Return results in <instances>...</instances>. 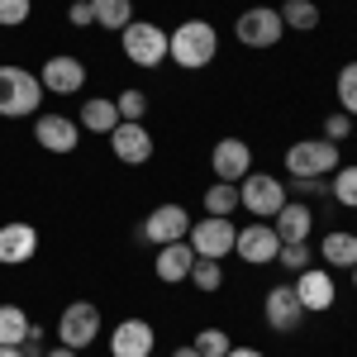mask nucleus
I'll list each match as a JSON object with an SVG mask.
<instances>
[{
    "label": "nucleus",
    "mask_w": 357,
    "mask_h": 357,
    "mask_svg": "<svg viewBox=\"0 0 357 357\" xmlns=\"http://www.w3.org/2000/svg\"><path fill=\"white\" fill-rule=\"evenodd\" d=\"M220 53V33L210 20H186V24H176L167 33V57L176 62V67H186V72H200V67H210Z\"/></svg>",
    "instance_id": "1"
},
{
    "label": "nucleus",
    "mask_w": 357,
    "mask_h": 357,
    "mask_svg": "<svg viewBox=\"0 0 357 357\" xmlns=\"http://www.w3.org/2000/svg\"><path fill=\"white\" fill-rule=\"evenodd\" d=\"M43 82L24 67H0V119H29L43 105Z\"/></svg>",
    "instance_id": "2"
},
{
    "label": "nucleus",
    "mask_w": 357,
    "mask_h": 357,
    "mask_svg": "<svg viewBox=\"0 0 357 357\" xmlns=\"http://www.w3.org/2000/svg\"><path fill=\"white\" fill-rule=\"evenodd\" d=\"M286 172H291V181H305V176H333V172H338V143H329L324 134L291 143V148H286Z\"/></svg>",
    "instance_id": "3"
},
{
    "label": "nucleus",
    "mask_w": 357,
    "mask_h": 357,
    "mask_svg": "<svg viewBox=\"0 0 357 357\" xmlns=\"http://www.w3.org/2000/svg\"><path fill=\"white\" fill-rule=\"evenodd\" d=\"M119 48H124V57H129L134 67L153 72V67L167 62V29H158L153 20H134V24L119 33Z\"/></svg>",
    "instance_id": "4"
},
{
    "label": "nucleus",
    "mask_w": 357,
    "mask_h": 357,
    "mask_svg": "<svg viewBox=\"0 0 357 357\" xmlns=\"http://www.w3.org/2000/svg\"><path fill=\"white\" fill-rule=\"evenodd\" d=\"M238 205L257 220H272L276 210L286 205V181H276L272 172H248L238 181Z\"/></svg>",
    "instance_id": "5"
},
{
    "label": "nucleus",
    "mask_w": 357,
    "mask_h": 357,
    "mask_svg": "<svg viewBox=\"0 0 357 357\" xmlns=\"http://www.w3.org/2000/svg\"><path fill=\"white\" fill-rule=\"evenodd\" d=\"M186 234H191V210H186V205H176V200H167V205H153V215L138 224V238H143V243H153V248L181 243Z\"/></svg>",
    "instance_id": "6"
},
{
    "label": "nucleus",
    "mask_w": 357,
    "mask_h": 357,
    "mask_svg": "<svg viewBox=\"0 0 357 357\" xmlns=\"http://www.w3.org/2000/svg\"><path fill=\"white\" fill-rule=\"evenodd\" d=\"M96 338H100V310H96L91 301H72L67 310H62V319H57V343L86 353Z\"/></svg>",
    "instance_id": "7"
},
{
    "label": "nucleus",
    "mask_w": 357,
    "mask_h": 357,
    "mask_svg": "<svg viewBox=\"0 0 357 357\" xmlns=\"http://www.w3.org/2000/svg\"><path fill=\"white\" fill-rule=\"evenodd\" d=\"M234 33H238L243 48H276V43L286 38V24H281V10H272V5H252V10L238 15Z\"/></svg>",
    "instance_id": "8"
},
{
    "label": "nucleus",
    "mask_w": 357,
    "mask_h": 357,
    "mask_svg": "<svg viewBox=\"0 0 357 357\" xmlns=\"http://www.w3.org/2000/svg\"><path fill=\"white\" fill-rule=\"evenodd\" d=\"M234 238H238V229L234 220H220V215H210V220H195L191 234H186V243H191L195 257H229L234 252Z\"/></svg>",
    "instance_id": "9"
},
{
    "label": "nucleus",
    "mask_w": 357,
    "mask_h": 357,
    "mask_svg": "<svg viewBox=\"0 0 357 357\" xmlns=\"http://www.w3.org/2000/svg\"><path fill=\"white\" fill-rule=\"evenodd\" d=\"M33 143L43 148V153H57V158H67V153H77V143H82V124L77 119H67V114H38L33 119Z\"/></svg>",
    "instance_id": "10"
},
{
    "label": "nucleus",
    "mask_w": 357,
    "mask_h": 357,
    "mask_svg": "<svg viewBox=\"0 0 357 357\" xmlns=\"http://www.w3.org/2000/svg\"><path fill=\"white\" fill-rule=\"evenodd\" d=\"M38 82H43V91L48 96H77L86 86V62L72 53H53L43 67H38Z\"/></svg>",
    "instance_id": "11"
},
{
    "label": "nucleus",
    "mask_w": 357,
    "mask_h": 357,
    "mask_svg": "<svg viewBox=\"0 0 357 357\" xmlns=\"http://www.w3.org/2000/svg\"><path fill=\"white\" fill-rule=\"evenodd\" d=\"M296 301H301L305 314H324V310H333L338 286H333L329 267H305V272L296 276Z\"/></svg>",
    "instance_id": "12"
},
{
    "label": "nucleus",
    "mask_w": 357,
    "mask_h": 357,
    "mask_svg": "<svg viewBox=\"0 0 357 357\" xmlns=\"http://www.w3.org/2000/svg\"><path fill=\"white\" fill-rule=\"evenodd\" d=\"M234 252L243 257L248 267H267V262H276V252H281V238H276V229L267 220H257V224H248V229H238Z\"/></svg>",
    "instance_id": "13"
},
{
    "label": "nucleus",
    "mask_w": 357,
    "mask_h": 357,
    "mask_svg": "<svg viewBox=\"0 0 357 357\" xmlns=\"http://www.w3.org/2000/svg\"><path fill=\"white\" fill-rule=\"evenodd\" d=\"M110 153H114V162H124V167H143L153 158V134H148V124L119 119L114 134H110Z\"/></svg>",
    "instance_id": "14"
},
{
    "label": "nucleus",
    "mask_w": 357,
    "mask_h": 357,
    "mask_svg": "<svg viewBox=\"0 0 357 357\" xmlns=\"http://www.w3.org/2000/svg\"><path fill=\"white\" fill-rule=\"evenodd\" d=\"M262 314H267V329L272 333H296L305 324V310L296 301V286H272L267 301H262Z\"/></svg>",
    "instance_id": "15"
},
{
    "label": "nucleus",
    "mask_w": 357,
    "mask_h": 357,
    "mask_svg": "<svg viewBox=\"0 0 357 357\" xmlns=\"http://www.w3.org/2000/svg\"><path fill=\"white\" fill-rule=\"evenodd\" d=\"M33 252H38V229L29 220L0 224V267H24Z\"/></svg>",
    "instance_id": "16"
},
{
    "label": "nucleus",
    "mask_w": 357,
    "mask_h": 357,
    "mask_svg": "<svg viewBox=\"0 0 357 357\" xmlns=\"http://www.w3.org/2000/svg\"><path fill=\"white\" fill-rule=\"evenodd\" d=\"M210 172H215V181H243L252 172V148L243 138H220L210 153Z\"/></svg>",
    "instance_id": "17"
},
{
    "label": "nucleus",
    "mask_w": 357,
    "mask_h": 357,
    "mask_svg": "<svg viewBox=\"0 0 357 357\" xmlns=\"http://www.w3.org/2000/svg\"><path fill=\"white\" fill-rule=\"evenodd\" d=\"M158 333L148 319H119L110 333V357H153Z\"/></svg>",
    "instance_id": "18"
},
{
    "label": "nucleus",
    "mask_w": 357,
    "mask_h": 357,
    "mask_svg": "<svg viewBox=\"0 0 357 357\" xmlns=\"http://www.w3.org/2000/svg\"><path fill=\"white\" fill-rule=\"evenodd\" d=\"M272 229L281 243H310V229H314V210L305 200H286L272 215Z\"/></svg>",
    "instance_id": "19"
},
{
    "label": "nucleus",
    "mask_w": 357,
    "mask_h": 357,
    "mask_svg": "<svg viewBox=\"0 0 357 357\" xmlns=\"http://www.w3.org/2000/svg\"><path fill=\"white\" fill-rule=\"evenodd\" d=\"M191 267H195V252H191V243H186V238H181V243H162V248H158V257H153V272H158V281H162V286L186 281V276H191Z\"/></svg>",
    "instance_id": "20"
},
{
    "label": "nucleus",
    "mask_w": 357,
    "mask_h": 357,
    "mask_svg": "<svg viewBox=\"0 0 357 357\" xmlns=\"http://www.w3.org/2000/svg\"><path fill=\"white\" fill-rule=\"evenodd\" d=\"M319 257H324V267H329V272H353V267H357V234H348V229L324 234Z\"/></svg>",
    "instance_id": "21"
},
{
    "label": "nucleus",
    "mask_w": 357,
    "mask_h": 357,
    "mask_svg": "<svg viewBox=\"0 0 357 357\" xmlns=\"http://www.w3.org/2000/svg\"><path fill=\"white\" fill-rule=\"evenodd\" d=\"M77 124H82L86 134H105V138H110L114 124H119V105L105 100V96H91V100L82 105V119H77Z\"/></svg>",
    "instance_id": "22"
},
{
    "label": "nucleus",
    "mask_w": 357,
    "mask_h": 357,
    "mask_svg": "<svg viewBox=\"0 0 357 357\" xmlns=\"http://www.w3.org/2000/svg\"><path fill=\"white\" fill-rule=\"evenodd\" d=\"M91 10H96V29H124L134 24V0H91Z\"/></svg>",
    "instance_id": "23"
},
{
    "label": "nucleus",
    "mask_w": 357,
    "mask_h": 357,
    "mask_svg": "<svg viewBox=\"0 0 357 357\" xmlns=\"http://www.w3.org/2000/svg\"><path fill=\"white\" fill-rule=\"evenodd\" d=\"M281 24L296 29V33H314L319 29V5L314 0H286L281 5Z\"/></svg>",
    "instance_id": "24"
},
{
    "label": "nucleus",
    "mask_w": 357,
    "mask_h": 357,
    "mask_svg": "<svg viewBox=\"0 0 357 357\" xmlns=\"http://www.w3.org/2000/svg\"><path fill=\"white\" fill-rule=\"evenodd\" d=\"M238 210V181H215L205 191V215H220V220H234Z\"/></svg>",
    "instance_id": "25"
},
{
    "label": "nucleus",
    "mask_w": 357,
    "mask_h": 357,
    "mask_svg": "<svg viewBox=\"0 0 357 357\" xmlns=\"http://www.w3.org/2000/svg\"><path fill=\"white\" fill-rule=\"evenodd\" d=\"M29 333V314L20 305H0V348H20Z\"/></svg>",
    "instance_id": "26"
},
{
    "label": "nucleus",
    "mask_w": 357,
    "mask_h": 357,
    "mask_svg": "<svg viewBox=\"0 0 357 357\" xmlns=\"http://www.w3.org/2000/svg\"><path fill=\"white\" fill-rule=\"evenodd\" d=\"M186 281H191L195 291H205V296H210V291H220V286H224L220 257H195V267H191V276H186Z\"/></svg>",
    "instance_id": "27"
},
{
    "label": "nucleus",
    "mask_w": 357,
    "mask_h": 357,
    "mask_svg": "<svg viewBox=\"0 0 357 357\" xmlns=\"http://www.w3.org/2000/svg\"><path fill=\"white\" fill-rule=\"evenodd\" d=\"M329 195L338 200V205H348V210H357V162H348V167H338V172H333Z\"/></svg>",
    "instance_id": "28"
},
{
    "label": "nucleus",
    "mask_w": 357,
    "mask_h": 357,
    "mask_svg": "<svg viewBox=\"0 0 357 357\" xmlns=\"http://www.w3.org/2000/svg\"><path fill=\"white\" fill-rule=\"evenodd\" d=\"M276 262H281V267H286L291 276H301L305 267H314V252H310V243H281Z\"/></svg>",
    "instance_id": "29"
},
{
    "label": "nucleus",
    "mask_w": 357,
    "mask_h": 357,
    "mask_svg": "<svg viewBox=\"0 0 357 357\" xmlns=\"http://www.w3.org/2000/svg\"><path fill=\"white\" fill-rule=\"evenodd\" d=\"M119 119H129V124H143V114H148V96L138 91V86H129V91H119Z\"/></svg>",
    "instance_id": "30"
},
{
    "label": "nucleus",
    "mask_w": 357,
    "mask_h": 357,
    "mask_svg": "<svg viewBox=\"0 0 357 357\" xmlns=\"http://www.w3.org/2000/svg\"><path fill=\"white\" fill-rule=\"evenodd\" d=\"M191 348H195L200 357H224L229 348H234V343H229V333H224V329H200Z\"/></svg>",
    "instance_id": "31"
},
{
    "label": "nucleus",
    "mask_w": 357,
    "mask_h": 357,
    "mask_svg": "<svg viewBox=\"0 0 357 357\" xmlns=\"http://www.w3.org/2000/svg\"><path fill=\"white\" fill-rule=\"evenodd\" d=\"M338 105H343V114H357V62L338 72Z\"/></svg>",
    "instance_id": "32"
},
{
    "label": "nucleus",
    "mask_w": 357,
    "mask_h": 357,
    "mask_svg": "<svg viewBox=\"0 0 357 357\" xmlns=\"http://www.w3.org/2000/svg\"><path fill=\"white\" fill-rule=\"evenodd\" d=\"M33 15V0H0V29H15Z\"/></svg>",
    "instance_id": "33"
},
{
    "label": "nucleus",
    "mask_w": 357,
    "mask_h": 357,
    "mask_svg": "<svg viewBox=\"0 0 357 357\" xmlns=\"http://www.w3.org/2000/svg\"><path fill=\"white\" fill-rule=\"evenodd\" d=\"M353 134V114H343V110H333L329 119H324V138L329 143H343V138Z\"/></svg>",
    "instance_id": "34"
},
{
    "label": "nucleus",
    "mask_w": 357,
    "mask_h": 357,
    "mask_svg": "<svg viewBox=\"0 0 357 357\" xmlns=\"http://www.w3.org/2000/svg\"><path fill=\"white\" fill-rule=\"evenodd\" d=\"M67 24H72V29H96V10H91V0H86V5H67Z\"/></svg>",
    "instance_id": "35"
},
{
    "label": "nucleus",
    "mask_w": 357,
    "mask_h": 357,
    "mask_svg": "<svg viewBox=\"0 0 357 357\" xmlns=\"http://www.w3.org/2000/svg\"><path fill=\"white\" fill-rule=\"evenodd\" d=\"M20 353H24V357H43V353H48V348H43V329H38V324H29L24 343H20Z\"/></svg>",
    "instance_id": "36"
},
{
    "label": "nucleus",
    "mask_w": 357,
    "mask_h": 357,
    "mask_svg": "<svg viewBox=\"0 0 357 357\" xmlns=\"http://www.w3.org/2000/svg\"><path fill=\"white\" fill-rule=\"evenodd\" d=\"M291 186L301 191V200H305V195H324V191H329V181H324V176H305V181H291Z\"/></svg>",
    "instance_id": "37"
},
{
    "label": "nucleus",
    "mask_w": 357,
    "mask_h": 357,
    "mask_svg": "<svg viewBox=\"0 0 357 357\" xmlns=\"http://www.w3.org/2000/svg\"><path fill=\"white\" fill-rule=\"evenodd\" d=\"M224 357H267V353H257V348H229Z\"/></svg>",
    "instance_id": "38"
},
{
    "label": "nucleus",
    "mask_w": 357,
    "mask_h": 357,
    "mask_svg": "<svg viewBox=\"0 0 357 357\" xmlns=\"http://www.w3.org/2000/svg\"><path fill=\"white\" fill-rule=\"evenodd\" d=\"M43 357H77V348H62V343H57L53 353H43Z\"/></svg>",
    "instance_id": "39"
},
{
    "label": "nucleus",
    "mask_w": 357,
    "mask_h": 357,
    "mask_svg": "<svg viewBox=\"0 0 357 357\" xmlns=\"http://www.w3.org/2000/svg\"><path fill=\"white\" fill-rule=\"evenodd\" d=\"M172 357H200V353H195L191 343H186V348H176V353H172Z\"/></svg>",
    "instance_id": "40"
},
{
    "label": "nucleus",
    "mask_w": 357,
    "mask_h": 357,
    "mask_svg": "<svg viewBox=\"0 0 357 357\" xmlns=\"http://www.w3.org/2000/svg\"><path fill=\"white\" fill-rule=\"evenodd\" d=\"M0 357H24V353L20 348H0Z\"/></svg>",
    "instance_id": "41"
},
{
    "label": "nucleus",
    "mask_w": 357,
    "mask_h": 357,
    "mask_svg": "<svg viewBox=\"0 0 357 357\" xmlns=\"http://www.w3.org/2000/svg\"><path fill=\"white\" fill-rule=\"evenodd\" d=\"M353 291H357V267H353Z\"/></svg>",
    "instance_id": "42"
},
{
    "label": "nucleus",
    "mask_w": 357,
    "mask_h": 357,
    "mask_svg": "<svg viewBox=\"0 0 357 357\" xmlns=\"http://www.w3.org/2000/svg\"><path fill=\"white\" fill-rule=\"evenodd\" d=\"M72 5H86V0H72Z\"/></svg>",
    "instance_id": "43"
}]
</instances>
